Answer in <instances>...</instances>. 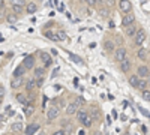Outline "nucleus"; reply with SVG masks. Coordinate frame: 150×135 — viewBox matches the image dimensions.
<instances>
[{
    "label": "nucleus",
    "mask_w": 150,
    "mask_h": 135,
    "mask_svg": "<svg viewBox=\"0 0 150 135\" xmlns=\"http://www.w3.org/2000/svg\"><path fill=\"white\" fill-rule=\"evenodd\" d=\"M146 38H147L146 30H144V29H138V32H137L135 38H134V45H135V47H138V48H141L143 44L146 42Z\"/></svg>",
    "instance_id": "obj_1"
},
{
    "label": "nucleus",
    "mask_w": 150,
    "mask_h": 135,
    "mask_svg": "<svg viewBox=\"0 0 150 135\" xmlns=\"http://www.w3.org/2000/svg\"><path fill=\"white\" fill-rule=\"evenodd\" d=\"M119 12L123 15L129 14V12H132V3L129 2V0H119Z\"/></svg>",
    "instance_id": "obj_2"
},
{
    "label": "nucleus",
    "mask_w": 150,
    "mask_h": 135,
    "mask_svg": "<svg viewBox=\"0 0 150 135\" xmlns=\"http://www.w3.org/2000/svg\"><path fill=\"white\" fill-rule=\"evenodd\" d=\"M125 59H128V50L125 47L116 48V50H114V60L117 63H120L122 60H125Z\"/></svg>",
    "instance_id": "obj_3"
},
{
    "label": "nucleus",
    "mask_w": 150,
    "mask_h": 135,
    "mask_svg": "<svg viewBox=\"0 0 150 135\" xmlns=\"http://www.w3.org/2000/svg\"><path fill=\"white\" fill-rule=\"evenodd\" d=\"M60 111L56 105H51L48 110H47V122H54L57 117H59Z\"/></svg>",
    "instance_id": "obj_4"
},
{
    "label": "nucleus",
    "mask_w": 150,
    "mask_h": 135,
    "mask_svg": "<svg viewBox=\"0 0 150 135\" xmlns=\"http://www.w3.org/2000/svg\"><path fill=\"white\" fill-rule=\"evenodd\" d=\"M36 89H38L36 80H35V78H27L26 83H24V90H26V93H27V95H32Z\"/></svg>",
    "instance_id": "obj_5"
},
{
    "label": "nucleus",
    "mask_w": 150,
    "mask_h": 135,
    "mask_svg": "<svg viewBox=\"0 0 150 135\" xmlns=\"http://www.w3.org/2000/svg\"><path fill=\"white\" fill-rule=\"evenodd\" d=\"M23 66L26 68V71H33V68H35V56H32V54H26V57H24V60H23Z\"/></svg>",
    "instance_id": "obj_6"
},
{
    "label": "nucleus",
    "mask_w": 150,
    "mask_h": 135,
    "mask_svg": "<svg viewBox=\"0 0 150 135\" xmlns=\"http://www.w3.org/2000/svg\"><path fill=\"white\" fill-rule=\"evenodd\" d=\"M24 83H26V78H24V77L12 78V80H11V87L14 89V90H18V89H21L23 86H24Z\"/></svg>",
    "instance_id": "obj_7"
},
{
    "label": "nucleus",
    "mask_w": 150,
    "mask_h": 135,
    "mask_svg": "<svg viewBox=\"0 0 150 135\" xmlns=\"http://www.w3.org/2000/svg\"><path fill=\"white\" fill-rule=\"evenodd\" d=\"M39 59L44 62V68H45V69H47V68H50V66L53 65V59H51V56H50L47 51H42V53H41V56H39Z\"/></svg>",
    "instance_id": "obj_8"
},
{
    "label": "nucleus",
    "mask_w": 150,
    "mask_h": 135,
    "mask_svg": "<svg viewBox=\"0 0 150 135\" xmlns=\"http://www.w3.org/2000/svg\"><path fill=\"white\" fill-rule=\"evenodd\" d=\"M137 75H138L140 78H149V75H150L149 66H146V65L138 66V68H137Z\"/></svg>",
    "instance_id": "obj_9"
},
{
    "label": "nucleus",
    "mask_w": 150,
    "mask_h": 135,
    "mask_svg": "<svg viewBox=\"0 0 150 135\" xmlns=\"http://www.w3.org/2000/svg\"><path fill=\"white\" fill-rule=\"evenodd\" d=\"M134 21H135V15H134V12H129V14L123 15L122 26H123V27H128V26H131V24H134Z\"/></svg>",
    "instance_id": "obj_10"
},
{
    "label": "nucleus",
    "mask_w": 150,
    "mask_h": 135,
    "mask_svg": "<svg viewBox=\"0 0 150 135\" xmlns=\"http://www.w3.org/2000/svg\"><path fill=\"white\" fill-rule=\"evenodd\" d=\"M131 68H132V62H131L129 59H125V60H122V62L119 63V69H120L123 74L129 72V71H131Z\"/></svg>",
    "instance_id": "obj_11"
},
{
    "label": "nucleus",
    "mask_w": 150,
    "mask_h": 135,
    "mask_svg": "<svg viewBox=\"0 0 150 135\" xmlns=\"http://www.w3.org/2000/svg\"><path fill=\"white\" fill-rule=\"evenodd\" d=\"M39 125H38V123H30V125H27L26 128H24V134H26V135H35L38 131H39Z\"/></svg>",
    "instance_id": "obj_12"
},
{
    "label": "nucleus",
    "mask_w": 150,
    "mask_h": 135,
    "mask_svg": "<svg viewBox=\"0 0 150 135\" xmlns=\"http://www.w3.org/2000/svg\"><path fill=\"white\" fill-rule=\"evenodd\" d=\"M78 110H80V107L75 104V102L68 104V107H66V116H75V114L78 113Z\"/></svg>",
    "instance_id": "obj_13"
},
{
    "label": "nucleus",
    "mask_w": 150,
    "mask_h": 135,
    "mask_svg": "<svg viewBox=\"0 0 150 135\" xmlns=\"http://www.w3.org/2000/svg\"><path fill=\"white\" fill-rule=\"evenodd\" d=\"M125 29H126V30H125V35H126L128 38H135L137 32H138V29H137V26H135V24H131V26L125 27Z\"/></svg>",
    "instance_id": "obj_14"
},
{
    "label": "nucleus",
    "mask_w": 150,
    "mask_h": 135,
    "mask_svg": "<svg viewBox=\"0 0 150 135\" xmlns=\"http://www.w3.org/2000/svg\"><path fill=\"white\" fill-rule=\"evenodd\" d=\"M15 99L18 101V104H21L23 107H26L29 104V96L26 93H17L15 95Z\"/></svg>",
    "instance_id": "obj_15"
},
{
    "label": "nucleus",
    "mask_w": 150,
    "mask_h": 135,
    "mask_svg": "<svg viewBox=\"0 0 150 135\" xmlns=\"http://www.w3.org/2000/svg\"><path fill=\"white\" fill-rule=\"evenodd\" d=\"M44 77H45V68L44 66L33 68V78H44Z\"/></svg>",
    "instance_id": "obj_16"
},
{
    "label": "nucleus",
    "mask_w": 150,
    "mask_h": 135,
    "mask_svg": "<svg viewBox=\"0 0 150 135\" xmlns=\"http://www.w3.org/2000/svg\"><path fill=\"white\" fill-rule=\"evenodd\" d=\"M36 12H38V3L36 2H30V3L26 5V14L33 15V14H36Z\"/></svg>",
    "instance_id": "obj_17"
},
{
    "label": "nucleus",
    "mask_w": 150,
    "mask_h": 135,
    "mask_svg": "<svg viewBox=\"0 0 150 135\" xmlns=\"http://www.w3.org/2000/svg\"><path fill=\"white\" fill-rule=\"evenodd\" d=\"M24 74H26V68H24L23 65L17 66L15 71L12 72V78H20V77H24Z\"/></svg>",
    "instance_id": "obj_18"
},
{
    "label": "nucleus",
    "mask_w": 150,
    "mask_h": 135,
    "mask_svg": "<svg viewBox=\"0 0 150 135\" xmlns=\"http://www.w3.org/2000/svg\"><path fill=\"white\" fill-rule=\"evenodd\" d=\"M33 113H35V105L33 104H27L24 107V117H30V116H33Z\"/></svg>",
    "instance_id": "obj_19"
},
{
    "label": "nucleus",
    "mask_w": 150,
    "mask_h": 135,
    "mask_svg": "<svg viewBox=\"0 0 150 135\" xmlns=\"http://www.w3.org/2000/svg\"><path fill=\"white\" fill-rule=\"evenodd\" d=\"M44 36H45V38H48V39H51V41H54V42L59 41L57 33H56L54 30H47V32H44Z\"/></svg>",
    "instance_id": "obj_20"
},
{
    "label": "nucleus",
    "mask_w": 150,
    "mask_h": 135,
    "mask_svg": "<svg viewBox=\"0 0 150 135\" xmlns=\"http://www.w3.org/2000/svg\"><path fill=\"white\" fill-rule=\"evenodd\" d=\"M140 80H141V78H140L138 75H131L128 81H129V84L132 86V87H135V89H138V84H140Z\"/></svg>",
    "instance_id": "obj_21"
},
{
    "label": "nucleus",
    "mask_w": 150,
    "mask_h": 135,
    "mask_svg": "<svg viewBox=\"0 0 150 135\" xmlns=\"http://www.w3.org/2000/svg\"><path fill=\"white\" fill-rule=\"evenodd\" d=\"M23 129H24V126H23L21 122H15V123H12V125H11V131H12V132H15V134H17V132H21Z\"/></svg>",
    "instance_id": "obj_22"
},
{
    "label": "nucleus",
    "mask_w": 150,
    "mask_h": 135,
    "mask_svg": "<svg viewBox=\"0 0 150 135\" xmlns=\"http://www.w3.org/2000/svg\"><path fill=\"white\" fill-rule=\"evenodd\" d=\"M104 48H105V51H108V53H114V50H116L114 42H112V41H105Z\"/></svg>",
    "instance_id": "obj_23"
},
{
    "label": "nucleus",
    "mask_w": 150,
    "mask_h": 135,
    "mask_svg": "<svg viewBox=\"0 0 150 135\" xmlns=\"http://www.w3.org/2000/svg\"><path fill=\"white\" fill-rule=\"evenodd\" d=\"M11 8H12V12H14L15 15H20V14H23V12H24V8L23 6H18V5H11Z\"/></svg>",
    "instance_id": "obj_24"
},
{
    "label": "nucleus",
    "mask_w": 150,
    "mask_h": 135,
    "mask_svg": "<svg viewBox=\"0 0 150 135\" xmlns=\"http://www.w3.org/2000/svg\"><path fill=\"white\" fill-rule=\"evenodd\" d=\"M87 116H89V114H87L86 111H80V110H78L77 117H78V122H80V123H83V122L86 120V117H87Z\"/></svg>",
    "instance_id": "obj_25"
},
{
    "label": "nucleus",
    "mask_w": 150,
    "mask_h": 135,
    "mask_svg": "<svg viewBox=\"0 0 150 135\" xmlns=\"http://www.w3.org/2000/svg\"><path fill=\"white\" fill-rule=\"evenodd\" d=\"M92 123H93V119H92L90 116H87V117H86V120L83 122L81 125H83L84 128H90V126H92Z\"/></svg>",
    "instance_id": "obj_26"
},
{
    "label": "nucleus",
    "mask_w": 150,
    "mask_h": 135,
    "mask_svg": "<svg viewBox=\"0 0 150 135\" xmlns=\"http://www.w3.org/2000/svg\"><path fill=\"white\" fill-rule=\"evenodd\" d=\"M137 56H138L140 60H144V59L147 57V50H146V48H140V50H138V54H137Z\"/></svg>",
    "instance_id": "obj_27"
},
{
    "label": "nucleus",
    "mask_w": 150,
    "mask_h": 135,
    "mask_svg": "<svg viewBox=\"0 0 150 135\" xmlns=\"http://www.w3.org/2000/svg\"><path fill=\"white\" fill-rule=\"evenodd\" d=\"M9 3L11 5H18V6H23V8H26V0H9Z\"/></svg>",
    "instance_id": "obj_28"
},
{
    "label": "nucleus",
    "mask_w": 150,
    "mask_h": 135,
    "mask_svg": "<svg viewBox=\"0 0 150 135\" xmlns=\"http://www.w3.org/2000/svg\"><path fill=\"white\" fill-rule=\"evenodd\" d=\"M56 33H57L59 41H66V39H68V36H66V33H65L63 30H56Z\"/></svg>",
    "instance_id": "obj_29"
},
{
    "label": "nucleus",
    "mask_w": 150,
    "mask_h": 135,
    "mask_svg": "<svg viewBox=\"0 0 150 135\" xmlns=\"http://www.w3.org/2000/svg\"><path fill=\"white\" fill-rule=\"evenodd\" d=\"M141 96H143L144 101H150V90H149V89L141 90Z\"/></svg>",
    "instance_id": "obj_30"
},
{
    "label": "nucleus",
    "mask_w": 150,
    "mask_h": 135,
    "mask_svg": "<svg viewBox=\"0 0 150 135\" xmlns=\"http://www.w3.org/2000/svg\"><path fill=\"white\" fill-rule=\"evenodd\" d=\"M6 20H8L9 23H17V21H18V15L11 14V15H8V17H6Z\"/></svg>",
    "instance_id": "obj_31"
},
{
    "label": "nucleus",
    "mask_w": 150,
    "mask_h": 135,
    "mask_svg": "<svg viewBox=\"0 0 150 135\" xmlns=\"http://www.w3.org/2000/svg\"><path fill=\"white\" fill-rule=\"evenodd\" d=\"M83 2H86L90 8H98V0H83Z\"/></svg>",
    "instance_id": "obj_32"
},
{
    "label": "nucleus",
    "mask_w": 150,
    "mask_h": 135,
    "mask_svg": "<svg viewBox=\"0 0 150 135\" xmlns=\"http://www.w3.org/2000/svg\"><path fill=\"white\" fill-rule=\"evenodd\" d=\"M147 87V81H146V78H141L140 80V84H138V89L140 90H144Z\"/></svg>",
    "instance_id": "obj_33"
},
{
    "label": "nucleus",
    "mask_w": 150,
    "mask_h": 135,
    "mask_svg": "<svg viewBox=\"0 0 150 135\" xmlns=\"http://www.w3.org/2000/svg\"><path fill=\"white\" fill-rule=\"evenodd\" d=\"M74 102H75V104H77L78 107H81L83 104H86V101H84V98H83V96H78V98H77V99H75Z\"/></svg>",
    "instance_id": "obj_34"
},
{
    "label": "nucleus",
    "mask_w": 150,
    "mask_h": 135,
    "mask_svg": "<svg viewBox=\"0 0 150 135\" xmlns=\"http://www.w3.org/2000/svg\"><path fill=\"white\" fill-rule=\"evenodd\" d=\"M6 116H8V117L15 116V111H14V110H12L11 107H6Z\"/></svg>",
    "instance_id": "obj_35"
},
{
    "label": "nucleus",
    "mask_w": 150,
    "mask_h": 135,
    "mask_svg": "<svg viewBox=\"0 0 150 135\" xmlns=\"http://www.w3.org/2000/svg\"><path fill=\"white\" fill-rule=\"evenodd\" d=\"M71 59L74 60V62H77V63H80V65H83V60L78 57V56H75V54H71Z\"/></svg>",
    "instance_id": "obj_36"
},
{
    "label": "nucleus",
    "mask_w": 150,
    "mask_h": 135,
    "mask_svg": "<svg viewBox=\"0 0 150 135\" xmlns=\"http://www.w3.org/2000/svg\"><path fill=\"white\" fill-rule=\"evenodd\" d=\"M3 96H5V87L0 84V104H2V101H3Z\"/></svg>",
    "instance_id": "obj_37"
},
{
    "label": "nucleus",
    "mask_w": 150,
    "mask_h": 135,
    "mask_svg": "<svg viewBox=\"0 0 150 135\" xmlns=\"http://www.w3.org/2000/svg\"><path fill=\"white\" fill-rule=\"evenodd\" d=\"M6 119H8L6 114H0V125H3L5 122H6Z\"/></svg>",
    "instance_id": "obj_38"
},
{
    "label": "nucleus",
    "mask_w": 150,
    "mask_h": 135,
    "mask_svg": "<svg viewBox=\"0 0 150 135\" xmlns=\"http://www.w3.org/2000/svg\"><path fill=\"white\" fill-rule=\"evenodd\" d=\"M53 135H66V132H65L63 129H60V131H56Z\"/></svg>",
    "instance_id": "obj_39"
},
{
    "label": "nucleus",
    "mask_w": 150,
    "mask_h": 135,
    "mask_svg": "<svg viewBox=\"0 0 150 135\" xmlns=\"http://www.w3.org/2000/svg\"><path fill=\"white\" fill-rule=\"evenodd\" d=\"M5 6V0H0V8H3Z\"/></svg>",
    "instance_id": "obj_40"
},
{
    "label": "nucleus",
    "mask_w": 150,
    "mask_h": 135,
    "mask_svg": "<svg viewBox=\"0 0 150 135\" xmlns=\"http://www.w3.org/2000/svg\"><path fill=\"white\" fill-rule=\"evenodd\" d=\"M95 135H102V134H101V132H96V134H95Z\"/></svg>",
    "instance_id": "obj_41"
},
{
    "label": "nucleus",
    "mask_w": 150,
    "mask_h": 135,
    "mask_svg": "<svg viewBox=\"0 0 150 135\" xmlns=\"http://www.w3.org/2000/svg\"><path fill=\"white\" fill-rule=\"evenodd\" d=\"M39 135H45V134H39Z\"/></svg>",
    "instance_id": "obj_42"
}]
</instances>
